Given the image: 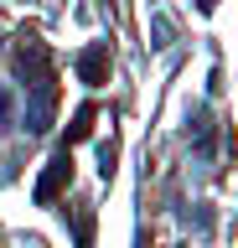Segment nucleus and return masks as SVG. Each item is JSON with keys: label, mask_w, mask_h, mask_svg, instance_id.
<instances>
[{"label": "nucleus", "mask_w": 238, "mask_h": 248, "mask_svg": "<svg viewBox=\"0 0 238 248\" xmlns=\"http://www.w3.org/2000/svg\"><path fill=\"white\" fill-rule=\"evenodd\" d=\"M16 73L26 78V88H36V98L47 104L52 98V57L42 42H21L16 46Z\"/></svg>", "instance_id": "nucleus-1"}, {"label": "nucleus", "mask_w": 238, "mask_h": 248, "mask_svg": "<svg viewBox=\"0 0 238 248\" xmlns=\"http://www.w3.org/2000/svg\"><path fill=\"white\" fill-rule=\"evenodd\" d=\"M67 176H73V160H67V150H63V155H52L47 170H42V181H36V202H42V207L57 202V191L67 186Z\"/></svg>", "instance_id": "nucleus-2"}, {"label": "nucleus", "mask_w": 238, "mask_h": 248, "mask_svg": "<svg viewBox=\"0 0 238 248\" xmlns=\"http://www.w3.org/2000/svg\"><path fill=\"white\" fill-rule=\"evenodd\" d=\"M78 73H83V83H104V78H109V46L94 42V46L78 57Z\"/></svg>", "instance_id": "nucleus-3"}, {"label": "nucleus", "mask_w": 238, "mask_h": 248, "mask_svg": "<svg viewBox=\"0 0 238 248\" xmlns=\"http://www.w3.org/2000/svg\"><path fill=\"white\" fill-rule=\"evenodd\" d=\"M94 119H98V114H94V104H83L78 114H73V124H67V145H78V140H88V135H94Z\"/></svg>", "instance_id": "nucleus-4"}]
</instances>
